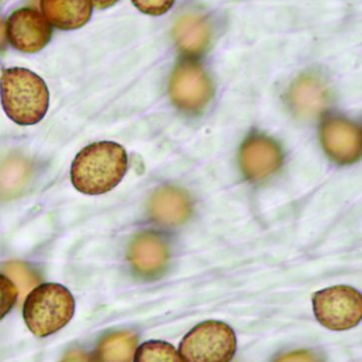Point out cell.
Here are the masks:
<instances>
[{
    "mask_svg": "<svg viewBox=\"0 0 362 362\" xmlns=\"http://www.w3.org/2000/svg\"><path fill=\"white\" fill-rule=\"evenodd\" d=\"M128 170L126 149L114 141H98L83 148L71 164V179L78 192L88 196L107 194Z\"/></svg>",
    "mask_w": 362,
    "mask_h": 362,
    "instance_id": "obj_1",
    "label": "cell"
},
{
    "mask_svg": "<svg viewBox=\"0 0 362 362\" xmlns=\"http://www.w3.org/2000/svg\"><path fill=\"white\" fill-rule=\"evenodd\" d=\"M0 99L8 117L20 126L39 124L49 109L47 84L37 74L23 67L3 71Z\"/></svg>",
    "mask_w": 362,
    "mask_h": 362,
    "instance_id": "obj_2",
    "label": "cell"
},
{
    "mask_svg": "<svg viewBox=\"0 0 362 362\" xmlns=\"http://www.w3.org/2000/svg\"><path fill=\"white\" fill-rule=\"evenodd\" d=\"M71 292L61 284L46 283L33 288L25 300L23 315L35 336L45 338L67 325L75 315Z\"/></svg>",
    "mask_w": 362,
    "mask_h": 362,
    "instance_id": "obj_3",
    "label": "cell"
},
{
    "mask_svg": "<svg viewBox=\"0 0 362 362\" xmlns=\"http://www.w3.org/2000/svg\"><path fill=\"white\" fill-rule=\"evenodd\" d=\"M237 338L234 330L220 321H205L194 326L180 343L183 361L228 362L236 353Z\"/></svg>",
    "mask_w": 362,
    "mask_h": 362,
    "instance_id": "obj_4",
    "label": "cell"
},
{
    "mask_svg": "<svg viewBox=\"0 0 362 362\" xmlns=\"http://www.w3.org/2000/svg\"><path fill=\"white\" fill-rule=\"evenodd\" d=\"M313 305L317 321L330 330L351 329L362 319L361 293L349 286H334L315 292Z\"/></svg>",
    "mask_w": 362,
    "mask_h": 362,
    "instance_id": "obj_5",
    "label": "cell"
},
{
    "mask_svg": "<svg viewBox=\"0 0 362 362\" xmlns=\"http://www.w3.org/2000/svg\"><path fill=\"white\" fill-rule=\"evenodd\" d=\"M169 94L177 109L197 114L211 103L214 86L202 65L186 59L177 63L171 75Z\"/></svg>",
    "mask_w": 362,
    "mask_h": 362,
    "instance_id": "obj_6",
    "label": "cell"
},
{
    "mask_svg": "<svg viewBox=\"0 0 362 362\" xmlns=\"http://www.w3.org/2000/svg\"><path fill=\"white\" fill-rule=\"evenodd\" d=\"M7 40L12 47L24 54H37L52 37V25L45 16L33 8L16 10L6 25Z\"/></svg>",
    "mask_w": 362,
    "mask_h": 362,
    "instance_id": "obj_7",
    "label": "cell"
},
{
    "mask_svg": "<svg viewBox=\"0 0 362 362\" xmlns=\"http://www.w3.org/2000/svg\"><path fill=\"white\" fill-rule=\"evenodd\" d=\"M320 139L327 156L339 165L357 162L361 156L359 127L341 116H328L322 122Z\"/></svg>",
    "mask_w": 362,
    "mask_h": 362,
    "instance_id": "obj_8",
    "label": "cell"
},
{
    "mask_svg": "<svg viewBox=\"0 0 362 362\" xmlns=\"http://www.w3.org/2000/svg\"><path fill=\"white\" fill-rule=\"evenodd\" d=\"M241 170L251 181H260L279 170L283 152L276 141L264 135L247 137L239 153Z\"/></svg>",
    "mask_w": 362,
    "mask_h": 362,
    "instance_id": "obj_9",
    "label": "cell"
},
{
    "mask_svg": "<svg viewBox=\"0 0 362 362\" xmlns=\"http://www.w3.org/2000/svg\"><path fill=\"white\" fill-rule=\"evenodd\" d=\"M128 258L131 266L139 275L156 277L168 266V245L156 233H141L131 243Z\"/></svg>",
    "mask_w": 362,
    "mask_h": 362,
    "instance_id": "obj_10",
    "label": "cell"
},
{
    "mask_svg": "<svg viewBox=\"0 0 362 362\" xmlns=\"http://www.w3.org/2000/svg\"><path fill=\"white\" fill-rule=\"evenodd\" d=\"M192 211V201L188 194L173 186L156 190L149 203L150 216L163 226H179L190 217Z\"/></svg>",
    "mask_w": 362,
    "mask_h": 362,
    "instance_id": "obj_11",
    "label": "cell"
},
{
    "mask_svg": "<svg viewBox=\"0 0 362 362\" xmlns=\"http://www.w3.org/2000/svg\"><path fill=\"white\" fill-rule=\"evenodd\" d=\"M329 101V92L323 80L315 76H303L289 92V103L296 115L313 118L322 113Z\"/></svg>",
    "mask_w": 362,
    "mask_h": 362,
    "instance_id": "obj_12",
    "label": "cell"
},
{
    "mask_svg": "<svg viewBox=\"0 0 362 362\" xmlns=\"http://www.w3.org/2000/svg\"><path fill=\"white\" fill-rule=\"evenodd\" d=\"M90 0H41V10L54 28L77 30L90 22L93 16Z\"/></svg>",
    "mask_w": 362,
    "mask_h": 362,
    "instance_id": "obj_13",
    "label": "cell"
},
{
    "mask_svg": "<svg viewBox=\"0 0 362 362\" xmlns=\"http://www.w3.org/2000/svg\"><path fill=\"white\" fill-rule=\"evenodd\" d=\"M177 48L189 58L202 56L211 42V29L202 16L186 14L182 16L173 30Z\"/></svg>",
    "mask_w": 362,
    "mask_h": 362,
    "instance_id": "obj_14",
    "label": "cell"
},
{
    "mask_svg": "<svg viewBox=\"0 0 362 362\" xmlns=\"http://www.w3.org/2000/svg\"><path fill=\"white\" fill-rule=\"evenodd\" d=\"M136 334L129 332H112L105 336L97 347L99 361L128 362L134 360L137 347Z\"/></svg>",
    "mask_w": 362,
    "mask_h": 362,
    "instance_id": "obj_15",
    "label": "cell"
},
{
    "mask_svg": "<svg viewBox=\"0 0 362 362\" xmlns=\"http://www.w3.org/2000/svg\"><path fill=\"white\" fill-rule=\"evenodd\" d=\"M134 360L136 362L183 361L173 345L160 340H151L143 343L137 349Z\"/></svg>",
    "mask_w": 362,
    "mask_h": 362,
    "instance_id": "obj_16",
    "label": "cell"
},
{
    "mask_svg": "<svg viewBox=\"0 0 362 362\" xmlns=\"http://www.w3.org/2000/svg\"><path fill=\"white\" fill-rule=\"evenodd\" d=\"M4 271L18 285L21 300H24L27 293L41 281L39 275L22 262H9L4 267Z\"/></svg>",
    "mask_w": 362,
    "mask_h": 362,
    "instance_id": "obj_17",
    "label": "cell"
},
{
    "mask_svg": "<svg viewBox=\"0 0 362 362\" xmlns=\"http://www.w3.org/2000/svg\"><path fill=\"white\" fill-rule=\"evenodd\" d=\"M18 296V291L13 281L0 273V321L12 310Z\"/></svg>",
    "mask_w": 362,
    "mask_h": 362,
    "instance_id": "obj_18",
    "label": "cell"
},
{
    "mask_svg": "<svg viewBox=\"0 0 362 362\" xmlns=\"http://www.w3.org/2000/svg\"><path fill=\"white\" fill-rule=\"evenodd\" d=\"M175 0H132L133 5L141 13L160 16L167 13L175 5Z\"/></svg>",
    "mask_w": 362,
    "mask_h": 362,
    "instance_id": "obj_19",
    "label": "cell"
},
{
    "mask_svg": "<svg viewBox=\"0 0 362 362\" xmlns=\"http://www.w3.org/2000/svg\"><path fill=\"white\" fill-rule=\"evenodd\" d=\"M279 360H287V361H292V360L303 361V360H307V361H310V360H313V358L307 351H296V353L288 354V355L284 356V358H281Z\"/></svg>",
    "mask_w": 362,
    "mask_h": 362,
    "instance_id": "obj_20",
    "label": "cell"
},
{
    "mask_svg": "<svg viewBox=\"0 0 362 362\" xmlns=\"http://www.w3.org/2000/svg\"><path fill=\"white\" fill-rule=\"evenodd\" d=\"M90 1H92L93 6H95L97 9L103 10L115 5L119 0H90Z\"/></svg>",
    "mask_w": 362,
    "mask_h": 362,
    "instance_id": "obj_21",
    "label": "cell"
},
{
    "mask_svg": "<svg viewBox=\"0 0 362 362\" xmlns=\"http://www.w3.org/2000/svg\"><path fill=\"white\" fill-rule=\"evenodd\" d=\"M7 45V31H6V24L3 18H0V52H3Z\"/></svg>",
    "mask_w": 362,
    "mask_h": 362,
    "instance_id": "obj_22",
    "label": "cell"
}]
</instances>
